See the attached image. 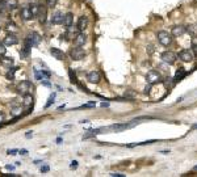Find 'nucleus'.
Masks as SVG:
<instances>
[{"label": "nucleus", "instance_id": "obj_1", "mask_svg": "<svg viewBox=\"0 0 197 177\" xmlns=\"http://www.w3.org/2000/svg\"><path fill=\"white\" fill-rule=\"evenodd\" d=\"M41 40H42V38H41V36L38 34V33H37V32H32V33H29V34L25 37L24 46L29 47V49L36 47V46H38V45H40Z\"/></svg>", "mask_w": 197, "mask_h": 177}, {"label": "nucleus", "instance_id": "obj_2", "mask_svg": "<svg viewBox=\"0 0 197 177\" xmlns=\"http://www.w3.org/2000/svg\"><path fill=\"white\" fill-rule=\"evenodd\" d=\"M33 91H34V85H33L32 81H29V80H24L17 85V92L22 96L28 95V93H33Z\"/></svg>", "mask_w": 197, "mask_h": 177}, {"label": "nucleus", "instance_id": "obj_3", "mask_svg": "<svg viewBox=\"0 0 197 177\" xmlns=\"http://www.w3.org/2000/svg\"><path fill=\"white\" fill-rule=\"evenodd\" d=\"M146 81H147V84L154 85V84H158V83H162L163 81V77H162V75L159 74L158 71L151 70L146 75Z\"/></svg>", "mask_w": 197, "mask_h": 177}, {"label": "nucleus", "instance_id": "obj_4", "mask_svg": "<svg viewBox=\"0 0 197 177\" xmlns=\"http://www.w3.org/2000/svg\"><path fill=\"white\" fill-rule=\"evenodd\" d=\"M158 42L163 45V46H170V45L172 43V34L171 33H168V32H166V30H160L158 33Z\"/></svg>", "mask_w": 197, "mask_h": 177}, {"label": "nucleus", "instance_id": "obj_5", "mask_svg": "<svg viewBox=\"0 0 197 177\" xmlns=\"http://www.w3.org/2000/svg\"><path fill=\"white\" fill-rule=\"evenodd\" d=\"M137 123H139V122L135 121V119H133L130 123H116V125H111V126H109L108 130H113V131H116V133H120V131H122V130L131 129V127H134Z\"/></svg>", "mask_w": 197, "mask_h": 177}, {"label": "nucleus", "instance_id": "obj_6", "mask_svg": "<svg viewBox=\"0 0 197 177\" xmlns=\"http://www.w3.org/2000/svg\"><path fill=\"white\" fill-rule=\"evenodd\" d=\"M69 55H70V58L73 59V61H82V59H84V58H86L87 52H86L84 50H83V49L78 47V46H75V47H73V49L70 50Z\"/></svg>", "mask_w": 197, "mask_h": 177}, {"label": "nucleus", "instance_id": "obj_7", "mask_svg": "<svg viewBox=\"0 0 197 177\" xmlns=\"http://www.w3.org/2000/svg\"><path fill=\"white\" fill-rule=\"evenodd\" d=\"M160 59L164 63H167V65H173V63L176 62V59H177V55L172 51H164V52H162Z\"/></svg>", "mask_w": 197, "mask_h": 177}, {"label": "nucleus", "instance_id": "obj_8", "mask_svg": "<svg viewBox=\"0 0 197 177\" xmlns=\"http://www.w3.org/2000/svg\"><path fill=\"white\" fill-rule=\"evenodd\" d=\"M73 42H74L75 46H78V47L84 46V45L87 43V36H86V33L84 32H78L76 34H75V37L73 38Z\"/></svg>", "mask_w": 197, "mask_h": 177}, {"label": "nucleus", "instance_id": "obj_9", "mask_svg": "<svg viewBox=\"0 0 197 177\" xmlns=\"http://www.w3.org/2000/svg\"><path fill=\"white\" fill-rule=\"evenodd\" d=\"M20 17L22 21H30L34 18V16H33L32 11H30V7L29 5H24L22 8L20 9Z\"/></svg>", "mask_w": 197, "mask_h": 177}, {"label": "nucleus", "instance_id": "obj_10", "mask_svg": "<svg viewBox=\"0 0 197 177\" xmlns=\"http://www.w3.org/2000/svg\"><path fill=\"white\" fill-rule=\"evenodd\" d=\"M88 17L87 16H80L78 18V22H76V28L79 32H84L87 28H88Z\"/></svg>", "mask_w": 197, "mask_h": 177}, {"label": "nucleus", "instance_id": "obj_11", "mask_svg": "<svg viewBox=\"0 0 197 177\" xmlns=\"http://www.w3.org/2000/svg\"><path fill=\"white\" fill-rule=\"evenodd\" d=\"M179 58L183 62H191V61H193L195 55H193V52L191 50H187V49H184V50H181L179 52Z\"/></svg>", "mask_w": 197, "mask_h": 177}, {"label": "nucleus", "instance_id": "obj_12", "mask_svg": "<svg viewBox=\"0 0 197 177\" xmlns=\"http://www.w3.org/2000/svg\"><path fill=\"white\" fill-rule=\"evenodd\" d=\"M34 76L37 80H44V79H50L51 76V72L50 71H47V70H34Z\"/></svg>", "mask_w": 197, "mask_h": 177}, {"label": "nucleus", "instance_id": "obj_13", "mask_svg": "<svg viewBox=\"0 0 197 177\" xmlns=\"http://www.w3.org/2000/svg\"><path fill=\"white\" fill-rule=\"evenodd\" d=\"M185 33H187V28H185L184 25H175L171 29L172 37H181L183 34H185Z\"/></svg>", "mask_w": 197, "mask_h": 177}, {"label": "nucleus", "instance_id": "obj_14", "mask_svg": "<svg viewBox=\"0 0 197 177\" xmlns=\"http://www.w3.org/2000/svg\"><path fill=\"white\" fill-rule=\"evenodd\" d=\"M3 43L5 45V46H15V45L18 43V38L16 34H13V33H11V34L5 36L4 41H3Z\"/></svg>", "mask_w": 197, "mask_h": 177}, {"label": "nucleus", "instance_id": "obj_15", "mask_svg": "<svg viewBox=\"0 0 197 177\" xmlns=\"http://www.w3.org/2000/svg\"><path fill=\"white\" fill-rule=\"evenodd\" d=\"M50 54L53 55V58L58 59V61H64L66 59V54L58 47H51L50 49Z\"/></svg>", "mask_w": 197, "mask_h": 177}, {"label": "nucleus", "instance_id": "obj_16", "mask_svg": "<svg viewBox=\"0 0 197 177\" xmlns=\"http://www.w3.org/2000/svg\"><path fill=\"white\" fill-rule=\"evenodd\" d=\"M63 17H64V14L60 12V11H57V12L53 13V17H51L50 22H51L53 25H62Z\"/></svg>", "mask_w": 197, "mask_h": 177}, {"label": "nucleus", "instance_id": "obj_17", "mask_svg": "<svg viewBox=\"0 0 197 177\" xmlns=\"http://www.w3.org/2000/svg\"><path fill=\"white\" fill-rule=\"evenodd\" d=\"M87 80L89 83H93V84H97V83L101 80V76L97 71H91V72L87 74Z\"/></svg>", "mask_w": 197, "mask_h": 177}, {"label": "nucleus", "instance_id": "obj_18", "mask_svg": "<svg viewBox=\"0 0 197 177\" xmlns=\"http://www.w3.org/2000/svg\"><path fill=\"white\" fill-rule=\"evenodd\" d=\"M38 17H40V22L41 24H45L47 20V7L46 4H41L40 7V13H38Z\"/></svg>", "mask_w": 197, "mask_h": 177}, {"label": "nucleus", "instance_id": "obj_19", "mask_svg": "<svg viewBox=\"0 0 197 177\" xmlns=\"http://www.w3.org/2000/svg\"><path fill=\"white\" fill-rule=\"evenodd\" d=\"M62 24L66 26V28H71V26L74 25V14L71 12H67L66 14H64L63 17V22Z\"/></svg>", "mask_w": 197, "mask_h": 177}, {"label": "nucleus", "instance_id": "obj_20", "mask_svg": "<svg viewBox=\"0 0 197 177\" xmlns=\"http://www.w3.org/2000/svg\"><path fill=\"white\" fill-rule=\"evenodd\" d=\"M33 96H32V93H28V95H24L22 96V105H24L25 108H30V106H33Z\"/></svg>", "mask_w": 197, "mask_h": 177}, {"label": "nucleus", "instance_id": "obj_21", "mask_svg": "<svg viewBox=\"0 0 197 177\" xmlns=\"http://www.w3.org/2000/svg\"><path fill=\"white\" fill-rule=\"evenodd\" d=\"M185 76H187V71H185L184 68H179L175 74V77H173V83H177V81L183 80Z\"/></svg>", "mask_w": 197, "mask_h": 177}, {"label": "nucleus", "instance_id": "obj_22", "mask_svg": "<svg viewBox=\"0 0 197 177\" xmlns=\"http://www.w3.org/2000/svg\"><path fill=\"white\" fill-rule=\"evenodd\" d=\"M5 7L7 9L13 11L18 7V0H5Z\"/></svg>", "mask_w": 197, "mask_h": 177}, {"label": "nucleus", "instance_id": "obj_23", "mask_svg": "<svg viewBox=\"0 0 197 177\" xmlns=\"http://www.w3.org/2000/svg\"><path fill=\"white\" fill-rule=\"evenodd\" d=\"M0 62H2V65H3V66H5V67H11V66L13 65V58H7V56H2Z\"/></svg>", "mask_w": 197, "mask_h": 177}, {"label": "nucleus", "instance_id": "obj_24", "mask_svg": "<svg viewBox=\"0 0 197 177\" xmlns=\"http://www.w3.org/2000/svg\"><path fill=\"white\" fill-rule=\"evenodd\" d=\"M17 70H18L17 67H13V68H11V67H9V71H8V72H7V75H5L7 79H8V80H11V81H13V80H15V74H16Z\"/></svg>", "mask_w": 197, "mask_h": 177}, {"label": "nucleus", "instance_id": "obj_25", "mask_svg": "<svg viewBox=\"0 0 197 177\" xmlns=\"http://www.w3.org/2000/svg\"><path fill=\"white\" fill-rule=\"evenodd\" d=\"M30 50H32V49H29V47L24 46V47L21 49V51H20V56H21L22 59H24V58H28L29 54H30Z\"/></svg>", "mask_w": 197, "mask_h": 177}, {"label": "nucleus", "instance_id": "obj_26", "mask_svg": "<svg viewBox=\"0 0 197 177\" xmlns=\"http://www.w3.org/2000/svg\"><path fill=\"white\" fill-rule=\"evenodd\" d=\"M162 83H163V84H164L166 88H172V85L175 84V83H173V79H171V77L164 79V80H163Z\"/></svg>", "mask_w": 197, "mask_h": 177}, {"label": "nucleus", "instance_id": "obj_27", "mask_svg": "<svg viewBox=\"0 0 197 177\" xmlns=\"http://www.w3.org/2000/svg\"><path fill=\"white\" fill-rule=\"evenodd\" d=\"M69 75H70V81H71V83H75V84H76V83H78V79H76V75H75V72H74L73 68H69Z\"/></svg>", "mask_w": 197, "mask_h": 177}, {"label": "nucleus", "instance_id": "obj_28", "mask_svg": "<svg viewBox=\"0 0 197 177\" xmlns=\"http://www.w3.org/2000/svg\"><path fill=\"white\" fill-rule=\"evenodd\" d=\"M187 32L191 33L193 37H196V36H197V26H195V25H189V26H187Z\"/></svg>", "mask_w": 197, "mask_h": 177}, {"label": "nucleus", "instance_id": "obj_29", "mask_svg": "<svg viewBox=\"0 0 197 177\" xmlns=\"http://www.w3.org/2000/svg\"><path fill=\"white\" fill-rule=\"evenodd\" d=\"M58 3V0H45V4H46L47 8H54Z\"/></svg>", "mask_w": 197, "mask_h": 177}, {"label": "nucleus", "instance_id": "obj_30", "mask_svg": "<svg viewBox=\"0 0 197 177\" xmlns=\"http://www.w3.org/2000/svg\"><path fill=\"white\" fill-rule=\"evenodd\" d=\"M54 100H55V93H53V95H50V97H49L47 103H46V105H45V109L50 108V105H51V104H54Z\"/></svg>", "mask_w": 197, "mask_h": 177}, {"label": "nucleus", "instance_id": "obj_31", "mask_svg": "<svg viewBox=\"0 0 197 177\" xmlns=\"http://www.w3.org/2000/svg\"><path fill=\"white\" fill-rule=\"evenodd\" d=\"M5 54H7V46L3 42H0V58L4 56Z\"/></svg>", "mask_w": 197, "mask_h": 177}, {"label": "nucleus", "instance_id": "obj_32", "mask_svg": "<svg viewBox=\"0 0 197 177\" xmlns=\"http://www.w3.org/2000/svg\"><path fill=\"white\" fill-rule=\"evenodd\" d=\"M95 106H96V103H95V101H92V103L84 104V105H82V106H79L76 109H89V108H95Z\"/></svg>", "mask_w": 197, "mask_h": 177}, {"label": "nucleus", "instance_id": "obj_33", "mask_svg": "<svg viewBox=\"0 0 197 177\" xmlns=\"http://www.w3.org/2000/svg\"><path fill=\"white\" fill-rule=\"evenodd\" d=\"M16 24H15V22H8V24H7V29H8V30H16Z\"/></svg>", "mask_w": 197, "mask_h": 177}, {"label": "nucleus", "instance_id": "obj_34", "mask_svg": "<svg viewBox=\"0 0 197 177\" xmlns=\"http://www.w3.org/2000/svg\"><path fill=\"white\" fill-rule=\"evenodd\" d=\"M20 112H21V106H17V108H13L11 113H12V115H16L17 117L18 114H20Z\"/></svg>", "mask_w": 197, "mask_h": 177}, {"label": "nucleus", "instance_id": "obj_35", "mask_svg": "<svg viewBox=\"0 0 197 177\" xmlns=\"http://www.w3.org/2000/svg\"><path fill=\"white\" fill-rule=\"evenodd\" d=\"M17 152H18V150H16V148L8 150V151H7V153H8V155H17Z\"/></svg>", "mask_w": 197, "mask_h": 177}, {"label": "nucleus", "instance_id": "obj_36", "mask_svg": "<svg viewBox=\"0 0 197 177\" xmlns=\"http://www.w3.org/2000/svg\"><path fill=\"white\" fill-rule=\"evenodd\" d=\"M7 9V7H5V0H0V11H4Z\"/></svg>", "mask_w": 197, "mask_h": 177}, {"label": "nucleus", "instance_id": "obj_37", "mask_svg": "<svg viewBox=\"0 0 197 177\" xmlns=\"http://www.w3.org/2000/svg\"><path fill=\"white\" fill-rule=\"evenodd\" d=\"M70 167H71V169H76V168H78V161H76V160L71 161V165H70Z\"/></svg>", "mask_w": 197, "mask_h": 177}, {"label": "nucleus", "instance_id": "obj_38", "mask_svg": "<svg viewBox=\"0 0 197 177\" xmlns=\"http://www.w3.org/2000/svg\"><path fill=\"white\" fill-rule=\"evenodd\" d=\"M49 171H50V168H49L47 165H44V167H41V172H42V173H46Z\"/></svg>", "mask_w": 197, "mask_h": 177}, {"label": "nucleus", "instance_id": "obj_39", "mask_svg": "<svg viewBox=\"0 0 197 177\" xmlns=\"http://www.w3.org/2000/svg\"><path fill=\"white\" fill-rule=\"evenodd\" d=\"M49 80V79H44V80H41V81H42V84L45 85V87H50L51 84H50V81H47Z\"/></svg>", "mask_w": 197, "mask_h": 177}, {"label": "nucleus", "instance_id": "obj_40", "mask_svg": "<svg viewBox=\"0 0 197 177\" xmlns=\"http://www.w3.org/2000/svg\"><path fill=\"white\" fill-rule=\"evenodd\" d=\"M192 50H193V55L197 56V45H192Z\"/></svg>", "mask_w": 197, "mask_h": 177}, {"label": "nucleus", "instance_id": "obj_41", "mask_svg": "<svg viewBox=\"0 0 197 177\" xmlns=\"http://www.w3.org/2000/svg\"><path fill=\"white\" fill-rule=\"evenodd\" d=\"M109 176H112V177H124V175H121V173H111Z\"/></svg>", "mask_w": 197, "mask_h": 177}, {"label": "nucleus", "instance_id": "obj_42", "mask_svg": "<svg viewBox=\"0 0 197 177\" xmlns=\"http://www.w3.org/2000/svg\"><path fill=\"white\" fill-rule=\"evenodd\" d=\"M3 121H4V113L0 112V122H3Z\"/></svg>", "mask_w": 197, "mask_h": 177}, {"label": "nucleus", "instance_id": "obj_43", "mask_svg": "<svg viewBox=\"0 0 197 177\" xmlns=\"http://www.w3.org/2000/svg\"><path fill=\"white\" fill-rule=\"evenodd\" d=\"M18 152H20V155H26V153H28L26 150H21V151H18Z\"/></svg>", "mask_w": 197, "mask_h": 177}, {"label": "nucleus", "instance_id": "obj_44", "mask_svg": "<svg viewBox=\"0 0 197 177\" xmlns=\"http://www.w3.org/2000/svg\"><path fill=\"white\" fill-rule=\"evenodd\" d=\"M7 169H9V171H13L15 167H12V165H7Z\"/></svg>", "mask_w": 197, "mask_h": 177}, {"label": "nucleus", "instance_id": "obj_45", "mask_svg": "<svg viewBox=\"0 0 197 177\" xmlns=\"http://www.w3.org/2000/svg\"><path fill=\"white\" fill-rule=\"evenodd\" d=\"M25 137H26V138H32V131H29V133H28V134H26V135H25Z\"/></svg>", "mask_w": 197, "mask_h": 177}, {"label": "nucleus", "instance_id": "obj_46", "mask_svg": "<svg viewBox=\"0 0 197 177\" xmlns=\"http://www.w3.org/2000/svg\"><path fill=\"white\" fill-rule=\"evenodd\" d=\"M197 129V123H195V125H192V130H196Z\"/></svg>", "mask_w": 197, "mask_h": 177}, {"label": "nucleus", "instance_id": "obj_47", "mask_svg": "<svg viewBox=\"0 0 197 177\" xmlns=\"http://www.w3.org/2000/svg\"><path fill=\"white\" fill-rule=\"evenodd\" d=\"M2 14H3V11H0V16H2Z\"/></svg>", "mask_w": 197, "mask_h": 177}, {"label": "nucleus", "instance_id": "obj_48", "mask_svg": "<svg viewBox=\"0 0 197 177\" xmlns=\"http://www.w3.org/2000/svg\"><path fill=\"white\" fill-rule=\"evenodd\" d=\"M195 171H197V165H196V167H195Z\"/></svg>", "mask_w": 197, "mask_h": 177}, {"label": "nucleus", "instance_id": "obj_49", "mask_svg": "<svg viewBox=\"0 0 197 177\" xmlns=\"http://www.w3.org/2000/svg\"><path fill=\"white\" fill-rule=\"evenodd\" d=\"M0 30H2V28H0Z\"/></svg>", "mask_w": 197, "mask_h": 177}]
</instances>
